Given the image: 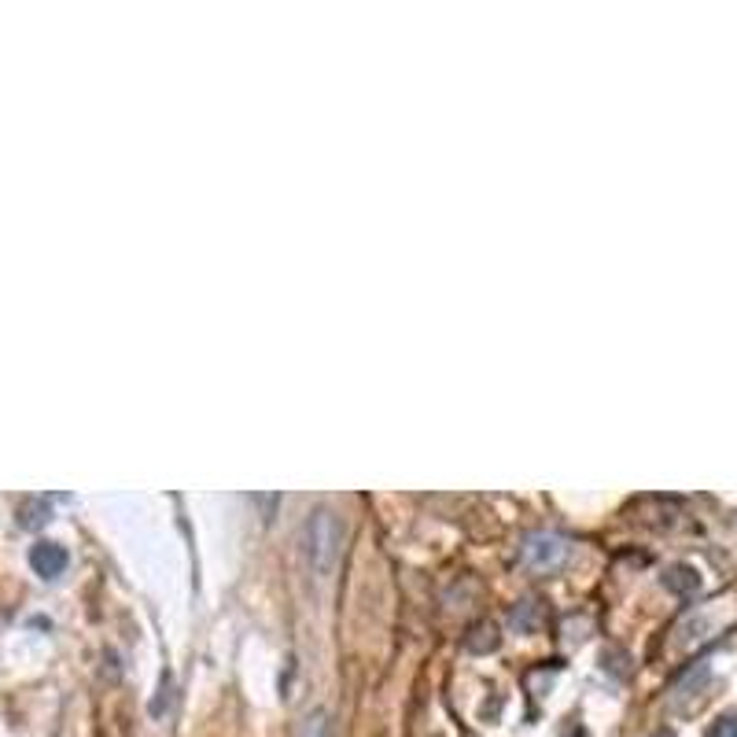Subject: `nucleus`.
<instances>
[{
	"mask_svg": "<svg viewBox=\"0 0 737 737\" xmlns=\"http://www.w3.org/2000/svg\"><path fill=\"white\" fill-rule=\"evenodd\" d=\"M340 542H343V527H340V520H336V513L317 509L310 527H306V550H310V561H314L317 572H328V568L336 564Z\"/></svg>",
	"mask_w": 737,
	"mask_h": 737,
	"instance_id": "nucleus-1",
	"label": "nucleus"
},
{
	"mask_svg": "<svg viewBox=\"0 0 737 737\" xmlns=\"http://www.w3.org/2000/svg\"><path fill=\"white\" fill-rule=\"evenodd\" d=\"M524 561L527 568H535V572H557L564 561H568V542L561 535H550V531H542V535H531L524 542Z\"/></svg>",
	"mask_w": 737,
	"mask_h": 737,
	"instance_id": "nucleus-2",
	"label": "nucleus"
},
{
	"mask_svg": "<svg viewBox=\"0 0 737 737\" xmlns=\"http://www.w3.org/2000/svg\"><path fill=\"white\" fill-rule=\"evenodd\" d=\"M30 564H34V572L41 579H56L67 568V550L59 542H37L34 550H30Z\"/></svg>",
	"mask_w": 737,
	"mask_h": 737,
	"instance_id": "nucleus-3",
	"label": "nucleus"
},
{
	"mask_svg": "<svg viewBox=\"0 0 737 737\" xmlns=\"http://www.w3.org/2000/svg\"><path fill=\"white\" fill-rule=\"evenodd\" d=\"M664 583L671 586V590H675V594H693V590H697V586H701V579H697V572H693V568H671V572L664 575Z\"/></svg>",
	"mask_w": 737,
	"mask_h": 737,
	"instance_id": "nucleus-4",
	"label": "nucleus"
},
{
	"mask_svg": "<svg viewBox=\"0 0 737 737\" xmlns=\"http://www.w3.org/2000/svg\"><path fill=\"white\" fill-rule=\"evenodd\" d=\"M303 737H332V719L328 712H314L303 723Z\"/></svg>",
	"mask_w": 737,
	"mask_h": 737,
	"instance_id": "nucleus-5",
	"label": "nucleus"
},
{
	"mask_svg": "<svg viewBox=\"0 0 737 737\" xmlns=\"http://www.w3.org/2000/svg\"><path fill=\"white\" fill-rule=\"evenodd\" d=\"M708 737H737V712L719 715V719H715V726L708 730Z\"/></svg>",
	"mask_w": 737,
	"mask_h": 737,
	"instance_id": "nucleus-6",
	"label": "nucleus"
}]
</instances>
